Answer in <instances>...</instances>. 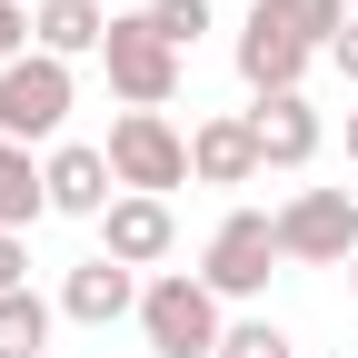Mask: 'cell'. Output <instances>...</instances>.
Masks as SVG:
<instances>
[{
    "mask_svg": "<svg viewBox=\"0 0 358 358\" xmlns=\"http://www.w3.org/2000/svg\"><path fill=\"white\" fill-rule=\"evenodd\" d=\"M140 338H150V358H219L229 319H219V299H209L199 268H159L140 289Z\"/></svg>",
    "mask_w": 358,
    "mask_h": 358,
    "instance_id": "6da1fadb",
    "label": "cell"
},
{
    "mask_svg": "<svg viewBox=\"0 0 358 358\" xmlns=\"http://www.w3.org/2000/svg\"><path fill=\"white\" fill-rule=\"evenodd\" d=\"M100 70H110V90H120V110H169V100H179V50L150 30V10H110Z\"/></svg>",
    "mask_w": 358,
    "mask_h": 358,
    "instance_id": "7a4b0ae2",
    "label": "cell"
},
{
    "mask_svg": "<svg viewBox=\"0 0 358 358\" xmlns=\"http://www.w3.org/2000/svg\"><path fill=\"white\" fill-rule=\"evenodd\" d=\"M110 179L140 189V199L189 189V140L169 129V110H120V120H110Z\"/></svg>",
    "mask_w": 358,
    "mask_h": 358,
    "instance_id": "3957f363",
    "label": "cell"
},
{
    "mask_svg": "<svg viewBox=\"0 0 358 358\" xmlns=\"http://www.w3.org/2000/svg\"><path fill=\"white\" fill-rule=\"evenodd\" d=\"M268 268H279V209H229V219L209 229V249H199L209 299H259Z\"/></svg>",
    "mask_w": 358,
    "mask_h": 358,
    "instance_id": "277c9868",
    "label": "cell"
},
{
    "mask_svg": "<svg viewBox=\"0 0 358 358\" xmlns=\"http://www.w3.org/2000/svg\"><path fill=\"white\" fill-rule=\"evenodd\" d=\"M70 60H50V50H30V60H10L0 70V140H60V120H70Z\"/></svg>",
    "mask_w": 358,
    "mask_h": 358,
    "instance_id": "5b68a950",
    "label": "cell"
},
{
    "mask_svg": "<svg viewBox=\"0 0 358 358\" xmlns=\"http://www.w3.org/2000/svg\"><path fill=\"white\" fill-rule=\"evenodd\" d=\"M279 259L299 268H348L358 259V199L348 189H299L279 209Z\"/></svg>",
    "mask_w": 358,
    "mask_h": 358,
    "instance_id": "8992f818",
    "label": "cell"
},
{
    "mask_svg": "<svg viewBox=\"0 0 358 358\" xmlns=\"http://www.w3.org/2000/svg\"><path fill=\"white\" fill-rule=\"evenodd\" d=\"M140 268H120V259H80L70 279H60V319L70 329H120V319H140Z\"/></svg>",
    "mask_w": 358,
    "mask_h": 358,
    "instance_id": "52a82bcc",
    "label": "cell"
},
{
    "mask_svg": "<svg viewBox=\"0 0 358 358\" xmlns=\"http://www.w3.org/2000/svg\"><path fill=\"white\" fill-rule=\"evenodd\" d=\"M268 159H259V129H249V110H219V120H199L189 129V179L199 189H249Z\"/></svg>",
    "mask_w": 358,
    "mask_h": 358,
    "instance_id": "ba28073f",
    "label": "cell"
},
{
    "mask_svg": "<svg viewBox=\"0 0 358 358\" xmlns=\"http://www.w3.org/2000/svg\"><path fill=\"white\" fill-rule=\"evenodd\" d=\"M229 60H239V80H249V100H289V90L308 80V60H319V50H299V40H289L279 20H268V10H249Z\"/></svg>",
    "mask_w": 358,
    "mask_h": 358,
    "instance_id": "9c48e42d",
    "label": "cell"
},
{
    "mask_svg": "<svg viewBox=\"0 0 358 358\" xmlns=\"http://www.w3.org/2000/svg\"><path fill=\"white\" fill-rule=\"evenodd\" d=\"M40 179H50V219H110V199H120L110 150H90V140H60L40 159Z\"/></svg>",
    "mask_w": 358,
    "mask_h": 358,
    "instance_id": "30bf717a",
    "label": "cell"
},
{
    "mask_svg": "<svg viewBox=\"0 0 358 358\" xmlns=\"http://www.w3.org/2000/svg\"><path fill=\"white\" fill-rule=\"evenodd\" d=\"M169 249H179V219H169V199L120 189V199H110V219H100V259H120V268H159Z\"/></svg>",
    "mask_w": 358,
    "mask_h": 358,
    "instance_id": "8fae6325",
    "label": "cell"
},
{
    "mask_svg": "<svg viewBox=\"0 0 358 358\" xmlns=\"http://www.w3.org/2000/svg\"><path fill=\"white\" fill-rule=\"evenodd\" d=\"M249 129H259V159H268V169H308V159H319V110H308V90L259 100Z\"/></svg>",
    "mask_w": 358,
    "mask_h": 358,
    "instance_id": "7c38bea8",
    "label": "cell"
},
{
    "mask_svg": "<svg viewBox=\"0 0 358 358\" xmlns=\"http://www.w3.org/2000/svg\"><path fill=\"white\" fill-rule=\"evenodd\" d=\"M100 40H110L100 0H40V10H30V50H50V60H90Z\"/></svg>",
    "mask_w": 358,
    "mask_h": 358,
    "instance_id": "4fadbf2b",
    "label": "cell"
},
{
    "mask_svg": "<svg viewBox=\"0 0 358 358\" xmlns=\"http://www.w3.org/2000/svg\"><path fill=\"white\" fill-rule=\"evenodd\" d=\"M30 219H50V179L20 140H0V229H30Z\"/></svg>",
    "mask_w": 358,
    "mask_h": 358,
    "instance_id": "5bb4252c",
    "label": "cell"
},
{
    "mask_svg": "<svg viewBox=\"0 0 358 358\" xmlns=\"http://www.w3.org/2000/svg\"><path fill=\"white\" fill-rule=\"evenodd\" d=\"M50 329H60V299H40V289L0 299V358H50Z\"/></svg>",
    "mask_w": 358,
    "mask_h": 358,
    "instance_id": "9a60e30c",
    "label": "cell"
},
{
    "mask_svg": "<svg viewBox=\"0 0 358 358\" xmlns=\"http://www.w3.org/2000/svg\"><path fill=\"white\" fill-rule=\"evenodd\" d=\"M249 10H268V20H279V30L299 40V50H338V30L358 20L348 0H249Z\"/></svg>",
    "mask_w": 358,
    "mask_h": 358,
    "instance_id": "2e32d148",
    "label": "cell"
},
{
    "mask_svg": "<svg viewBox=\"0 0 358 358\" xmlns=\"http://www.w3.org/2000/svg\"><path fill=\"white\" fill-rule=\"evenodd\" d=\"M209 20H219V0H150V30L169 40V50H199Z\"/></svg>",
    "mask_w": 358,
    "mask_h": 358,
    "instance_id": "e0dca14e",
    "label": "cell"
},
{
    "mask_svg": "<svg viewBox=\"0 0 358 358\" xmlns=\"http://www.w3.org/2000/svg\"><path fill=\"white\" fill-rule=\"evenodd\" d=\"M219 358H299V338H289L279 319H239L229 338H219Z\"/></svg>",
    "mask_w": 358,
    "mask_h": 358,
    "instance_id": "ac0fdd59",
    "label": "cell"
},
{
    "mask_svg": "<svg viewBox=\"0 0 358 358\" xmlns=\"http://www.w3.org/2000/svg\"><path fill=\"white\" fill-rule=\"evenodd\" d=\"M10 60H30V10L0 0V70H10Z\"/></svg>",
    "mask_w": 358,
    "mask_h": 358,
    "instance_id": "d6986e66",
    "label": "cell"
},
{
    "mask_svg": "<svg viewBox=\"0 0 358 358\" xmlns=\"http://www.w3.org/2000/svg\"><path fill=\"white\" fill-rule=\"evenodd\" d=\"M10 289H30V249H20V229H0V299Z\"/></svg>",
    "mask_w": 358,
    "mask_h": 358,
    "instance_id": "ffe728a7",
    "label": "cell"
},
{
    "mask_svg": "<svg viewBox=\"0 0 358 358\" xmlns=\"http://www.w3.org/2000/svg\"><path fill=\"white\" fill-rule=\"evenodd\" d=\"M329 60H338V80H348V90H358V20H348V30H338V50H329Z\"/></svg>",
    "mask_w": 358,
    "mask_h": 358,
    "instance_id": "44dd1931",
    "label": "cell"
},
{
    "mask_svg": "<svg viewBox=\"0 0 358 358\" xmlns=\"http://www.w3.org/2000/svg\"><path fill=\"white\" fill-rule=\"evenodd\" d=\"M348 169H358V110H348Z\"/></svg>",
    "mask_w": 358,
    "mask_h": 358,
    "instance_id": "7402d4cb",
    "label": "cell"
},
{
    "mask_svg": "<svg viewBox=\"0 0 358 358\" xmlns=\"http://www.w3.org/2000/svg\"><path fill=\"white\" fill-rule=\"evenodd\" d=\"M348 289H358V259H348Z\"/></svg>",
    "mask_w": 358,
    "mask_h": 358,
    "instance_id": "603a6c76",
    "label": "cell"
}]
</instances>
